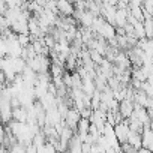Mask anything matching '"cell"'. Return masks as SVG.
Masks as SVG:
<instances>
[{
  "instance_id": "obj_1",
  "label": "cell",
  "mask_w": 153,
  "mask_h": 153,
  "mask_svg": "<svg viewBox=\"0 0 153 153\" xmlns=\"http://www.w3.org/2000/svg\"><path fill=\"white\" fill-rule=\"evenodd\" d=\"M113 128H114V135H116L117 141L119 143H125L128 140V134L131 131L129 129V125H128V119H123L122 122L116 123Z\"/></svg>"
},
{
  "instance_id": "obj_2",
  "label": "cell",
  "mask_w": 153,
  "mask_h": 153,
  "mask_svg": "<svg viewBox=\"0 0 153 153\" xmlns=\"http://www.w3.org/2000/svg\"><path fill=\"white\" fill-rule=\"evenodd\" d=\"M80 111L76 110V108H74V107H69L68 108V111H66V114H65V125L66 126H69L74 132L76 131V123H78V120H80Z\"/></svg>"
},
{
  "instance_id": "obj_3",
  "label": "cell",
  "mask_w": 153,
  "mask_h": 153,
  "mask_svg": "<svg viewBox=\"0 0 153 153\" xmlns=\"http://www.w3.org/2000/svg\"><path fill=\"white\" fill-rule=\"evenodd\" d=\"M0 120L2 123H9L12 120V107L8 99L0 98Z\"/></svg>"
},
{
  "instance_id": "obj_4",
  "label": "cell",
  "mask_w": 153,
  "mask_h": 153,
  "mask_svg": "<svg viewBox=\"0 0 153 153\" xmlns=\"http://www.w3.org/2000/svg\"><path fill=\"white\" fill-rule=\"evenodd\" d=\"M141 146L153 152V131L152 126H144L141 132Z\"/></svg>"
},
{
  "instance_id": "obj_5",
  "label": "cell",
  "mask_w": 153,
  "mask_h": 153,
  "mask_svg": "<svg viewBox=\"0 0 153 153\" xmlns=\"http://www.w3.org/2000/svg\"><path fill=\"white\" fill-rule=\"evenodd\" d=\"M96 35H99L101 38H104L105 41H108V39H111V38H114V36H116V27H114L113 24H110V23L104 21V23H102V26L98 29Z\"/></svg>"
},
{
  "instance_id": "obj_6",
  "label": "cell",
  "mask_w": 153,
  "mask_h": 153,
  "mask_svg": "<svg viewBox=\"0 0 153 153\" xmlns=\"http://www.w3.org/2000/svg\"><path fill=\"white\" fill-rule=\"evenodd\" d=\"M57 11L60 15L71 17L74 14V3L68 0H57Z\"/></svg>"
},
{
  "instance_id": "obj_7",
  "label": "cell",
  "mask_w": 153,
  "mask_h": 153,
  "mask_svg": "<svg viewBox=\"0 0 153 153\" xmlns=\"http://www.w3.org/2000/svg\"><path fill=\"white\" fill-rule=\"evenodd\" d=\"M128 15H129V8L126 9H119L116 8V17H114V27H123L128 21Z\"/></svg>"
},
{
  "instance_id": "obj_8",
  "label": "cell",
  "mask_w": 153,
  "mask_h": 153,
  "mask_svg": "<svg viewBox=\"0 0 153 153\" xmlns=\"http://www.w3.org/2000/svg\"><path fill=\"white\" fill-rule=\"evenodd\" d=\"M134 111V102L129 101V99H123L119 102V113L122 114L123 119H128Z\"/></svg>"
},
{
  "instance_id": "obj_9",
  "label": "cell",
  "mask_w": 153,
  "mask_h": 153,
  "mask_svg": "<svg viewBox=\"0 0 153 153\" xmlns=\"http://www.w3.org/2000/svg\"><path fill=\"white\" fill-rule=\"evenodd\" d=\"M12 119L17 122H26L27 120V108L24 105L12 108Z\"/></svg>"
},
{
  "instance_id": "obj_10",
  "label": "cell",
  "mask_w": 153,
  "mask_h": 153,
  "mask_svg": "<svg viewBox=\"0 0 153 153\" xmlns=\"http://www.w3.org/2000/svg\"><path fill=\"white\" fill-rule=\"evenodd\" d=\"M93 18H95V15H93L90 11L84 9V11H83V12L78 15L76 21H80L83 27H90V26H92V21H93Z\"/></svg>"
},
{
  "instance_id": "obj_11",
  "label": "cell",
  "mask_w": 153,
  "mask_h": 153,
  "mask_svg": "<svg viewBox=\"0 0 153 153\" xmlns=\"http://www.w3.org/2000/svg\"><path fill=\"white\" fill-rule=\"evenodd\" d=\"M8 57L11 60V65H12L15 74H21L23 69H24V66H26V60L21 59V57H11V56H8Z\"/></svg>"
},
{
  "instance_id": "obj_12",
  "label": "cell",
  "mask_w": 153,
  "mask_h": 153,
  "mask_svg": "<svg viewBox=\"0 0 153 153\" xmlns=\"http://www.w3.org/2000/svg\"><path fill=\"white\" fill-rule=\"evenodd\" d=\"M132 147H135L138 150V147H141V134L135 132V131H129L128 134V140H126Z\"/></svg>"
},
{
  "instance_id": "obj_13",
  "label": "cell",
  "mask_w": 153,
  "mask_h": 153,
  "mask_svg": "<svg viewBox=\"0 0 153 153\" xmlns=\"http://www.w3.org/2000/svg\"><path fill=\"white\" fill-rule=\"evenodd\" d=\"M65 66H66V69H69V72H71V71H75L76 66H78V57H76V54L69 53V54L66 56Z\"/></svg>"
},
{
  "instance_id": "obj_14",
  "label": "cell",
  "mask_w": 153,
  "mask_h": 153,
  "mask_svg": "<svg viewBox=\"0 0 153 153\" xmlns=\"http://www.w3.org/2000/svg\"><path fill=\"white\" fill-rule=\"evenodd\" d=\"M48 72H50V75H51V78H54V76H62L65 71H63V66L51 63V65H50V69H48Z\"/></svg>"
},
{
  "instance_id": "obj_15",
  "label": "cell",
  "mask_w": 153,
  "mask_h": 153,
  "mask_svg": "<svg viewBox=\"0 0 153 153\" xmlns=\"http://www.w3.org/2000/svg\"><path fill=\"white\" fill-rule=\"evenodd\" d=\"M134 35L137 39H141V38H146V33H144V26H143V21H137L134 24Z\"/></svg>"
},
{
  "instance_id": "obj_16",
  "label": "cell",
  "mask_w": 153,
  "mask_h": 153,
  "mask_svg": "<svg viewBox=\"0 0 153 153\" xmlns=\"http://www.w3.org/2000/svg\"><path fill=\"white\" fill-rule=\"evenodd\" d=\"M143 26H144V33L147 39H152L153 36V29H152V18H146L143 20Z\"/></svg>"
},
{
  "instance_id": "obj_17",
  "label": "cell",
  "mask_w": 153,
  "mask_h": 153,
  "mask_svg": "<svg viewBox=\"0 0 153 153\" xmlns=\"http://www.w3.org/2000/svg\"><path fill=\"white\" fill-rule=\"evenodd\" d=\"M129 14L132 17H135L138 21L144 20V17H143V6H132V8H129Z\"/></svg>"
},
{
  "instance_id": "obj_18",
  "label": "cell",
  "mask_w": 153,
  "mask_h": 153,
  "mask_svg": "<svg viewBox=\"0 0 153 153\" xmlns=\"http://www.w3.org/2000/svg\"><path fill=\"white\" fill-rule=\"evenodd\" d=\"M17 41H18V44H20L21 47H27V45L32 42L29 33H17Z\"/></svg>"
},
{
  "instance_id": "obj_19",
  "label": "cell",
  "mask_w": 153,
  "mask_h": 153,
  "mask_svg": "<svg viewBox=\"0 0 153 153\" xmlns=\"http://www.w3.org/2000/svg\"><path fill=\"white\" fill-rule=\"evenodd\" d=\"M114 38H116V42H117V47H119V48H122V50H128V48H129L125 35H116Z\"/></svg>"
},
{
  "instance_id": "obj_20",
  "label": "cell",
  "mask_w": 153,
  "mask_h": 153,
  "mask_svg": "<svg viewBox=\"0 0 153 153\" xmlns=\"http://www.w3.org/2000/svg\"><path fill=\"white\" fill-rule=\"evenodd\" d=\"M89 54H90V60L95 63V65H99L101 62H102V54H99L96 50H89Z\"/></svg>"
},
{
  "instance_id": "obj_21",
  "label": "cell",
  "mask_w": 153,
  "mask_h": 153,
  "mask_svg": "<svg viewBox=\"0 0 153 153\" xmlns=\"http://www.w3.org/2000/svg\"><path fill=\"white\" fill-rule=\"evenodd\" d=\"M8 56V45L6 41L0 36V57H6Z\"/></svg>"
},
{
  "instance_id": "obj_22",
  "label": "cell",
  "mask_w": 153,
  "mask_h": 153,
  "mask_svg": "<svg viewBox=\"0 0 153 153\" xmlns=\"http://www.w3.org/2000/svg\"><path fill=\"white\" fill-rule=\"evenodd\" d=\"M42 39H44V44H45L48 48H53V47H54V44H56V39H54L51 35H45Z\"/></svg>"
},
{
  "instance_id": "obj_23",
  "label": "cell",
  "mask_w": 153,
  "mask_h": 153,
  "mask_svg": "<svg viewBox=\"0 0 153 153\" xmlns=\"http://www.w3.org/2000/svg\"><path fill=\"white\" fill-rule=\"evenodd\" d=\"M90 114H92V108H90V107H83V108L80 110V116H81V117L89 119V117H90Z\"/></svg>"
},
{
  "instance_id": "obj_24",
  "label": "cell",
  "mask_w": 153,
  "mask_h": 153,
  "mask_svg": "<svg viewBox=\"0 0 153 153\" xmlns=\"http://www.w3.org/2000/svg\"><path fill=\"white\" fill-rule=\"evenodd\" d=\"M128 6H129V0H117L116 8H119V9H126Z\"/></svg>"
},
{
  "instance_id": "obj_25",
  "label": "cell",
  "mask_w": 153,
  "mask_h": 153,
  "mask_svg": "<svg viewBox=\"0 0 153 153\" xmlns=\"http://www.w3.org/2000/svg\"><path fill=\"white\" fill-rule=\"evenodd\" d=\"M90 146L89 143H81V152H90Z\"/></svg>"
},
{
  "instance_id": "obj_26",
  "label": "cell",
  "mask_w": 153,
  "mask_h": 153,
  "mask_svg": "<svg viewBox=\"0 0 153 153\" xmlns=\"http://www.w3.org/2000/svg\"><path fill=\"white\" fill-rule=\"evenodd\" d=\"M116 35H126V32H125V29L123 27H116Z\"/></svg>"
},
{
  "instance_id": "obj_27",
  "label": "cell",
  "mask_w": 153,
  "mask_h": 153,
  "mask_svg": "<svg viewBox=\"0 0 153 153\" xmlns=\"http://www.w3.org/2000/svg\"><path fill=\"white\" fill-rule=\"evenodd\" d=\"M107 5H110V6H116V5H117V0H107Z\"/></svg>"
},
{
  "instance_id": "obj_28",
  "label": "cell",
  "mask_w": 153,
  "mask_h": 153,
  "mask_svg": "<svg viewBox=\"0 0 153 153\" xmlns=\"http://www.w3.org/2000/svg\"><path fill=\"white\" fill-rule=\"evenodd\" d=\"M45 2H47V0H45Z\"/></svg>"
}]
</instances>
